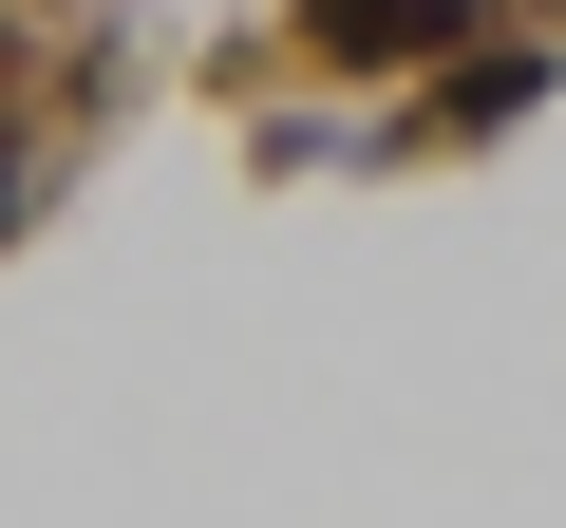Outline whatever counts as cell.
<instances>
[{"mask_svg": "<svg viewBox=\"0 0 566 528\" xmlns=\"http://www.w3.org/2000/svg\"><path fill=\"white\" fill-rule=\"evenodd\" d=\"M303 39H322L340 76H397V57H434V39H453V0H303Z\"/></svg>", "mask_w": 566, "mask_h": 528, "instance_id": "cell-2", "label": "cell"}, {"mask_svg": "<svg viewBox=\"0 0 566 528\" xmlns=\"http://www.w3.org/2000/svg\"><path fill=\"white\" fill-rule=\"evenodd\" d=\"M20 208H39V151H20V133H0V226H20Z\"/></svg>", "mask_w": 566, "mask_h": 528, "instance_id": "cell-3", "label": "cell"}, {"mask_svg": "<svg viewBox=\"0 0 566 528\" xmlns=\"http://www.w3.org/2000/svg\"><path fill=\"white\" fill-rule=\"evenodd\" d=\"M547 76H566V57H528V39H472V57L434 76V114H397V151H416V133H510Z\"/></svg>", "mask_w": 566, "mask_h": 528, "instance_id": "cell-1", "label": "cell"}]
</instances>
